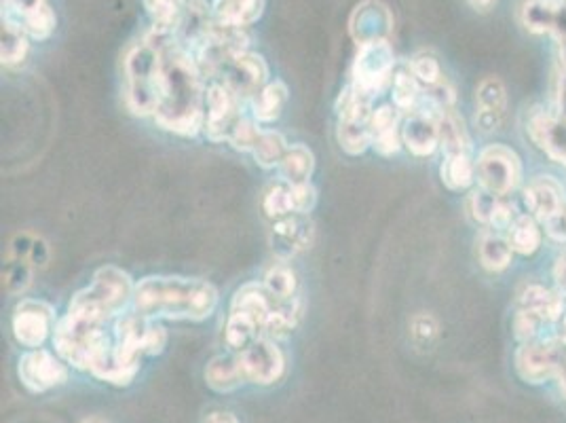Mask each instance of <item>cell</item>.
Segmentation results:
<instances>
[{"instance_id": "52", "label": "cell", "mask_w": 566, "mask_h": 423, "mask_svg": "<svg viewBox=\"0 0 566 423\" xmlns=\"http://www.w3.org/2000/svg\"><path fill=\"white\" fill-rule=\"evenodd\" d=\"M560 322H562V326H560V337L558 339L566 345V311H564V316H562Z\"/></svg>"}, {"instance_id": "18", "label": "cell", "mask_w": 566, "mask_h": 423, "mask_svg": "<svg viewBox=\"0 0 566 423\" xmlns=\"http://www.w3.org/2000/svg\"><path fill=\"white\" fill-rule=\"evenodd\" d=\"M524 204L535 220L547 223L566 210L564 189L552 176H537L524 189Z\"/></svg>"}, {"instance_id": "5", "label": "cell", "mask_w": 566, "mask_h": 423, "mask_svg": "<svg viewBox=\"0 0 566 423\" xmlns=\"http://www.w3.org/2000/svg\"><path fill=\"white\" fill-rule=\"evenodd\" d=\"M275 309L273 299L264 290L262 284L241 286L231 301L229 320L224 326V341L233 352H241L252 341L260 339L264 333L271 311Z\"/></svg>"}, {"instance_id": "25", "label": "cell", "mask_w": 566, "mask_h": 423, "mask_svg": "<svg viewBox=\"0 0 566 423\" xmlns=\"http://www.w3.org/2000/svg\"><path fill=\"white\" fill-rule=\"evenodd\" d=\"M212 11L218 22L245 30L262 17L264 0H214Z\"/></svg>"}, {"instance_id": "39", "label": "cell", "mask_w": 566, "mask_h": 423, "mask_svg": "<svg viewBox=\"0 0 566 423\" xmlns=\"http://www.w3.org/2000/svg\"><path fill=\"white\" fill-rule=\"evenodd\" d=\"M11 20H13V17H11ZM17 24L24 28V32L30 36L32 41H47L49 36L53 34L55 26H58V15H55V11L47 5L45 9L28 15L26 20L17 22Z\"/></svg>"}, {"instance_id": "10", "label": "cell", "mask_w": 566, "mask_h": 423, "mask_svg": "<svg viewBox=\"0 0 566 423\" xmlns=\"http://www.w3.org/2000/svg\"><path fill=\"white\" fill-rule=\"evenodd\" d=\"M566 345L558 341H526L516 352V371L528 383H543L560 373Z\"/></svg>"}, {"instance_id": "17", "label": "cell", "mask_w": 566, "mask_h": 423, "mask_svg": "<svg viewBox=\"0 0 566 423\" xmlns=\"http://www.w3.org/2000/svg\"><path fill=\"white\" fill-rule=\"evenodd\" d=\"M313 242V225L305 214H292L279 218L273 227L271 246L279 259V263H288L298 252L311 248Z\"/></svg>"}, {"instance_id": "15", "label": "cell", "mask_w": 566, "mask_h": 423, "mask_svg": "<svg viewBox=\"0 0 566 423\" xmlns=\"http://www.w3.org/2000/svg\"><path fill=\"white\" fill-rule=\"evenodd\" d=\"M17 375H20L22 383L32 394L49 392L68 381L66 364L41 347L22 356L20 366H17Z\"/></svg>"}, {"instance_id": "22", "label": "cell", "mask_w": 566, "mask_h": 423, "mask_svg": "<svg viewBox=\"0 0 566 423\" xmlns=\"http://www.w3.org/2000/svg\"><path fill=\"white\" fill-rule=\"evenodd\" d=\"M372 149L383 155L391 157L400 151L402 146V127H400V110L395 106L383 104L372 113Z\"/></svg>"}, {"instance_id": "7", "label": "cell", "mask_w": 566, "mask_h": 423, "mask_svg": "<svg viewBox=\"0 0 566 423\" xmlns=\"http://www.w3.org/2000/svg\"><path fill=\"white\" fill-rule=\"evenodd\" d=\"M338 127L336 138L341 149L349 155H362L372 146V102L364 100L347 87L338 98Z\"/></svg>"}, {"instance_id": "16", "label": "cell", "mask_w": 566, "mask_h": 423, "mask_svg": "<svg viewBox=\"0 0 566 423\" xmlns=\"http://www.w3.org/2000/svg\"><path fill=\"white\" fill-rule=\"evenodd\" d=\"M393 30V17L387 5L379 0H364L357 5L351 13L349 32L357 47L376 43V41H389V34Z\"/></svg>"}, {"instance_id": "21", "label": "cell", "mask_w": 566, "mask_h": 423, "mask_svg": "<svg viewBox=\"0 0 566 423\" xmlns=\"http://www.w3.org/2000/svg\"><path fill=\"white\" fill-rule=\"evenodd\" d=\"M522 24L528 32L554 34L560 39L566 34V3L564 0H526L522 5Z\"/></svg>"}, {"instance_id": "13", "label": "cell", "mask_w": 566, "mask_h": 423, "mask_svg": "<svg viewBox=\"0 0 566 423\" xmlns=\"http://www.w3.org/2000/svg\"><path fill=\"white\" fill-rule=\"evenodd\" d=\"M245 381L258 385H271L283 377L286 371V358L273 339L260 337L248 347L237 352Z\"/></svg>"}, {"instance_id": "4", "label": "cell", "mask_w": 566, "mask_h": 423, "mask_svg": "<svg viewBox=\"0 0 566 423\" xmlns=\"http://www.w3.org/2000/svg\"><path fill=\"white\" fill-rule=\"evenodd\" d=\"M123 75L127 108L138 117H153L159 104V47L153 36L146 34L127 51Z\"/></svg>"}, {"instance_id": "44", "label": "cell", "mask_w": 566, "mask_h": 423, "mask_svg": "<svg viewBox=\"0 0 566 423\" xmlns=\"http://www.w3.org/2000/svg\"><path fill=\"white\" fill-rule=\"evenodd\" d=\"M47 5V0H3V15L13 17L15 22H22L28 15L45 9Z\"/></svg>"}, {"instance_id": "48", "label": "cell", "mask_w": 566, "mask_h": 423, "mask_svg": "<svg viewBox=\"0 0 566 423\" xmlns=\"http://www.w3.org/2000/svg\"><path fill=\"white\" fill-rule=\"evenodd\" d=\"M554 278H556L558 288L566 294V252L560 256L558 261H556V267H554Z\"/></svg>"}, {"instance_id": "43", "label": "cell", "mask_w": 566, "mask_h": 423, "mask_svg": "<svg viewBox=\"0 0 566 423\" xmlns=\"http://www.w3.org/2000/svg\"><path fill=\"white\" fill-rule=\"evenodd\" d=\"M501 199L503 197H497L493 193L480 189V191H476L474 195H471L469 210H471V214H474V218L478 220V223L490 227V225H493V218H495V212H497V206H499Z\"/></svg>"}, {"instance_id": "50", "label": "cell", "mask_w": 566, "mask_h": 423, "mask_svg": "<svg viewBox=\"0 0 566 423\" xmlns=\"http://www.w3.org/2000/svg\"><path fill=\"white\" fill-rule=\"evenodd\" d=\"M556 379L560 381V390H562V394H564V398H566V352H564V360H562L560 373H558V377H556Z\"/></svg>"}, {"instance_id": "23", "label": "cell", "mask_w": 566, "mask_h": 423, "mask_svg": "<svg viewBox=\"0 0 566 423\" xmlns=\"http://www.w3.org/2000/svg\"><path fill=\"white\" fill-rule=\"evenodd\" d=\"M520 309L537 316L541 322H558L564 316V299L545 286L528 284L520 292Z\"/></svg>"}, {"instance_id": "3", "label": "cell", "mask_w": 566, "mask_h": 423, "mask_svg": "<svg viewBox=\"0 0 566 423\" xmlns=\"http://www.w3.org/2000/svg\"><path fill=\"white\" fill-rule=\"evenodd\" d=\"M167 343L165 328L140 314H123L115 322L112 356L98 379L112 385H129L140 371L142 356H157Z\"/></svg>"}, {"instance_id": "27", "label": "cell", "mask_w": 566, "mask_h": 423, "mask_svg": "<svg viewBox=\"0 0 566 423\" xmlns=\"http://www.w3.org/2000/svg\"><path fill=\"white\" fill-rule=\"evenodd\" d=\"M315 170V157L305 144H292L279 163L281 180L292 187L307 185Z\"/></svg>"}, {"instance_id": "41", "label": "cell", "mask_w": 566, "mask_h": 423, "mask_svg": "<svg viewBox=\"0 0 566 423\" xmlns=\"http://www.w3.org/2000/svg\"><path fill=\"white\" fill-rule=\"evenodd\" d=\"M408 70L412 72V77L419 81V85H423L425 89L438 85L442 81V68H440L438 60L433 58V55H427V53L414 55V58L408 64Z\"/></svg>"}, {"instance_id": "38", "label": "cell", "mask_w": 566, "mask_h": 423, "mask_svg": "<svg viewBox=\"0 0 566 423\" xmlns=\"http://www.w3.org/2000/svg\"><path fill=\"white\" fill-rule=\"evenodd\" d=\"M262 208L269 218H286L298 214L294 187L288 185V182H279V185L271 187L262 199Z\"/></svg>"}, {"instance_id": "46", "label": "cell", "mask_w": 566, "mask_h": 423, "mask_svg": "<svg viewBox=\"0 0 566 423\" xmlns=\"http://www.w3.org/2000/svg\"><path fill=\"white\" fill-rule=\"evenodd\" d=\"M438 335V322L427 314H421L412 320V337L417 341H431Z\"/></svg>"}, {"instance_id": "19", "label": "cell", "mask_w": 566, "mask_h": 423, "mask_svg": "<svg viewBox=\"0 0 566 423\" xmlns=\"http://www.w3.org/2000/svg\"><path fill=\"white\" fill-rule=\"evenodd\" d=\"M526 130L547 157L566 168V119L550 113H535L528 119Z\"/></svg>"}, {"instance_id": "37", "label": "cell", "mask_w": 566, "mask_h": 423, "mask_svg": "<svg viewBox=\"0 0 566 423\" xmlns=\"http://www.w3.org/2000/svg\"><path fill=\"white\" fill-rule=\"evenodd\" d=\"M290 149L286 138H283L279 132L275 130H262L256 146H254V159L264 170H271V168H279V163L286 155V151Z\"/></svg>"}, {"instance_id": "28", "label": "cell", "mask_w": 566, "mask_h": 423, "mask_svg": "<svg viewBox=\"0 0 566 423\" xmlns=\"http://www.w3.org/2000/svg\"><path fill=\"white\" fill-rule=\"evenodd\" d=\"M512 244L501 231H486L478 244V259L488 271H503L512 265Z\"/></svg>"}, {"instance_id": "20", "label": "cell", "mask_w": 566, "mask_h": 423, "mask_svg": "<svg viewBox=\"0 0 566 423\" xmlns=\"http://www.w3.org/2000/svg\"><path fill=\"white\" fill-rule=\"evenodd\" d=\"M507 115V91L497 77L484 79L476 89V125L490 134L499 130Z\"/></svg>"}, {"instance_id": "12", "label": "cell", "mask_w": 566, "mask_h": 423, "mask_svg": "<svg viewBox=\"0 0 566 423\" xmlns=\"http://www.w3.org/2000/svg\"><path fill=\"white\" fill-rule=\"evenodd\" d=\"M11 330L17 343L39 349L55 330V309L45 301L26 299L13 309Z\"/></svg>"}, {"instance_id": "49", "label": "cell", "mask_w": 566, "mask_h": 423, "mask_svg": "<svg viewBox=\"0 0 566 423\" xmlns=\"http://www.w3.org/2000/svg\"><path fill=\"white\" fill-rule=\"evenodd\" d=\"M203 423H239L237 417L233 413H226V411H214L205 417Z\"/></svg>"}, {"instance_id": "34", "label": "cell", "mask_w": 566, "mask_h": 423, "mask_svg": "<svg viewBox=\"0 0 566 423\" xmlns=\"http://www.w3.org/2000/svg\"><path fill=\"white\" fill-rule=\"evenodd\" d=\"M507 239H509V244H512L514 252L522 256L535 254L541 246V231H539L537 220L531 214L516 216L512 227L507 229Z\"/></svg>"}, {"instance_id": "54", "label": "cell", "mask_w": 566, "mask_h": 423, "mask_svg": "<svg viewBox=\"0 0 566 423\" xmlns=\"http://www.w3.org/2000/svg\"><path fill=\"white\" fill-rule=\"evenodd\" d=\"M87 423H100V421H87Z\"/></svg>"}, {"instance_id": "32", "label": "cell", "mask_w": 566, "mask_h": 423, "mask_svg": "<svg viewBox=\"0 0 566 423\" xmlns=\"http://www.w3.org/2000/svg\"><path fill=\"white\" fill-rule=\"evenodd\" d=\"M442 180L450 191H465L474 185L476 176V161L471 159V153L446 155L442 163Z\"/></svg>"}, {"instance_id": "36", "label": "cell", "mask_w": 566, "mask_h": 423, "mask_svg": "<svg viewBox=\"0 0 566 423\" xmlns=\"http://www.w3.org/2000/svg\"><path fill=\"white\" fill-rule=\"evenodd\" d=\"M440 146L444 155L471 153V140L467 136L465 125L452 110H448L440 119Z\"/></svg>"}, {"instance_id": "53", "label": "cell", "mask_w": 566, "mask_h": 423, "mask_svg": "<svg viewBox=\"0 0 566 423\" xmlns=\"http://www.w3.org/2000/svg\"><path fill=\"white\" fill-rule=\"evenodd\" d=\"M564 223H566V210H564Z\"/></svg>"}, {"instance_id": "47", "label": "cell", "mask_w": 566, "mask_h": 423, "mask_svg": "<svg viewBox=\"0 0 566 423\" xmlns=\"http://www.w3.org/2000/svg\"><path fill=\"white\" fill-rule=\"evenodd\" d=\"M558 115L566 119V70H560L558 81Z\"/></svg>"}, {"instance_id": "14", "label": "cell", "mask_w": 566, "mask_h": 423, "mask_svg": "<svg viewBox=\"0 0 566 423\" xmlns=\"http://www.w3.org/2000/svg\"><path fill=\"white\" fill-rule=\"evenodd\" d=\"M442 110L421 98L419 108L410 113L402 125V142L417 157H429L440 146Z\"/></svg>"}, {"instance_id": "31", "label": "cell", "mask_w": 566, "mask_h": 423, "mask_svg": "<svg viewBox=\"0 0 566 423\" xmlns=\"http://www.w3.org/2000/svg\"><path fill=\"white\" fill-rule=\"evenodd\" d=\"M9 259L22 261L28 267L36 269H45L49 263V246L43 237L34 235V233H22L17 235L11 246H9Z\"/></svg>"}, {"instance_id": "55", "label": "cell", "mask_w": 566, "mask_h": 423, "mask_svg": "<svg viewBox=\"0 0 566 423\" xmlns=\"http://www.w3.org/2000/svg\"><path fill=\"white\" fill-rule=\"evenodd\" d=\"M564 3H566V0H564Z\"/></svg>"}, {"instance_id": "42", "label": "cell", "mask_w": 566, "mask_h": 423, "mask_svg": "<svg viewBox=\"0 0 566 423\" xmlns=\"http://www.w3.org/2000/svg\"><path fill=\"white\" fill-rule=\"evenodd\" d=\"M34 278V269L28 267L22 261H15V259H7V265L3 269V280H5V288L11 294H20L26 292L32 284Z\"/></svg>"}, {"instance_id": "33", "label": "cell", "mask_w": 566, "mask_h": 423, "mask_svg": "<svg viewBox=\"0 0 566 423\" xmlns=\"http://www.w3.org/2000/svg\"><path fill=\"white\" fill-rule=\"evenodd\" d=\"M264 290H267L269 297L273 299L275 305L281 303H290L296 297V290H298V280H296V273L288 263H277L275 267H271L264 275L262 280Z\"/></svg>"}, {"instance_id": "9", "label": "cell", "mask_w": 566, "mask_h": 423, "mask_svg": "<svg viewBox=\"0 0 566 423\" xmlns=\"http://www.w3.org/2000/svg\"><path fill=\"white\" fill-rule=\"evenodd\" d=\"M214 81L224 83L243 102H252L269 83V66L262 55L248 49L226 64Z\"/></svg>"}, {"instance_id": "51", "label": "cell", "mask_w": 566, "mask_h": 423, "mask_svg": "<svg viewBox=\"0 0 566 423\" xmlns=\"http://www.w3.org/2000/svg\"><path fill=\"white\" fill-rule=\"evenodd\" d=\"M467 3H469L471 7H476V9H488L490 5L495 3V0H467Z\"/></svg>"}, {"instance_id": "2", "label": "cell", "mask_w": 566, "mask_h": 423, "mask_svg": "<svg viewBox=\"0 0 566 423\" xmlns=\"http://www.w3.org/2000/svg\"><path fill=\"white\" fill-rule=\"evenodd\" d=\"M218 290L199 278L180 275H150L136 284L134 311L148 320L203 322L214 314Z\"/></svg>"}, {"instance_id": "45", "label": "cell", "mask_w": 566, "mask_h": 423, "mask_svg": "<svg viewBox=\"0 0 566 423\" xmlns=\"http://www.w3.org/2000/svg\"><path fill=\"white\" fill-rule=\"evenodd\" d=\"M539 324L541 320L533 314H528V311L520 309L516 318H514V330H516V337L520 341H533L537 337V330H539Z\"/></svg>"}, {"instance_id": "8", "label": "cell", "mask_w": 566, "mask_h": 423, "mask_svg": "<svg viewBox=\"0 0 566 423\" xmlns=\"http://www.w3.org/2000/svg\"><path fill=\"white\" fill-rule=\"evenodd\" d=\"M476 176L480 187L497 197H507L522 178L520 157L503 144L486 146L476 161Z\"/></svg>"}, {"instance_id": "24", "label": "cell", "mask_w": 566, "mask_h": 423, "mask_svg": "<svg viewBox=\"0 0 566 423\" xmlns=\"http://www.w3.org/2000/svg\"><path fill=\"white\" fill-rule=\"evenodd\" d=\"M188 0H144L146 15L150 17V32L161 36H178L184 22Z\"/></svg>"}, {"instance_id": "29", "label": "cell", "mask_w": 566, "mask_h": 423, "mask_svg": "<svg viewBox=\"0 0 566 423\" xmlns=\"http://www.w3.org/2000/svg\"><path fill=\"white\" fill-rule=\"evenodd\" d=\"M288 102V87L283 81H269L260 94L250 102L252 115L258 123H273L281 117V110Z\"/></svg>"}, {"instance_id": "11", "label": "cell", "mask_w": 566, "mask_h": 423, "mask_svg": "<svg viewBox=\"0 0 566 423\" xmlns=\"http://www.w3.org/2000/svg\"><path fill=\"white\" fill-rule=\"evenodd\" d=\"M243 100L224 83L212 81L205 96V125L203 132L212 142H226L233 125L241 119Z\"/></svg>"}, {"instance_id": "6", "label": "cell", "mask_w": 566, "mask_h": 423, "mask_svg": "<svg viewBox=\"0 0 566 423\" xmlns=\"http://www.w3.org/2000/svg\"><path fill=\"white\" fill-rule=\"evenodd\" d=\"M395 55L389 41H376L357 47L355 62L351 68V89L357 96L372 102L393 81Z\"/></svg>"}, {"instance_id": "30", "label": "cell", "mask_w": 566, "mask_h": 423, "mask_svg": "<svg viewBox=\"0 0 566 423\" xmlns=\"http://www.w3.org/2000/svg\"><path fill=\"white\" fill-rule=\"evenodd\" d=\"M0 60H3V66L11 68V66H20L26 55L30 51V36L24 32V28L17 24L15 20H11L9 15H3V32H0Z\"/></svg>"}, {"instance_id": "35", "label": "cell", "mask_w": 566, "mask_h": 423, "mask_svg": "<svg viewBox=\"0 0 566 423\" xmlns=\"http://www.w3.org/2000/svg\"><path fill=\"white\" fill-rule=\"evenodd\" d=\"M391 89H393V106L398 108L400 113L410 115L419 108L423 91H421L419 81L412 77V72L408 68L395 72L393 81H391Z\"/></svg>"}, {"instance_id": "26", "label": "cell", "mask_w": 566, "mask_h": 423, "mask_svg": "<svg viewBox=\"0 0 566 423\" xmlns=\"http://www.w3.org/2000/svg\"><path fill=\"white\" fill-rule=\"evenodd\" d=\"M205 381L212 390L226 394L233 392L245 383L241 362L237 354H226V356H216L205 369Z\"/></svg>"}, {"instance_id": "40", "label": "cell", "mask_w": 566, "mask_h": 423, "mask_svg": "<svg viewBox=\"0 0 566 423\" xmlns=\"http://www.w3.org/2000/svg\"><path fill=\"white\" fill-rule=\"evenodd\" d=\"M260 134H262V130L258 127V121L241 115V119L233 125V130H231L229 138H226V142H229L235 151L252 153Z\"/></svg>"}, {"instance_id": "1", "label": "cell", "mask_w": 566, "mask_h": 423, "mask_svg": "<svg viewBox=\"0 0 566 423\" xmlns=\"http://www.w3.org/2000/svg\"><path fill=\"white\" fill-rule=\"evenodd\" d=\"M159 47V104L155 123L165 132L195 138L205 125L207 81L195 60L178 36L150 32Z\"/></svg>"}]
</instances>
